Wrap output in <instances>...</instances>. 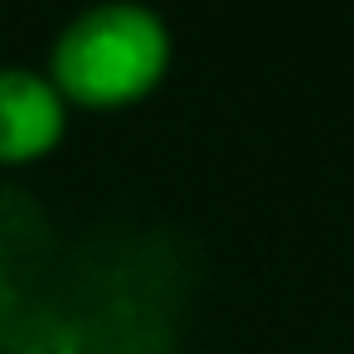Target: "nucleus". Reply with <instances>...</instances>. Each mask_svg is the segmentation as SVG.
<instances>
[{
  "label": "nucleus",
  "mask_w": 354,
  "mask_h": 354,
  "mask_svg": "<svg viewBox=\"0 0 354 354\" xmlns=\"http://www.w3.org/2000/svg\"><path fill=\"white\" fill-rule=\"evenodd\" d=\"M68 102L49 73L6 64L0 68V165H25L59 146Z\"/></svg>",
  "instance_id": "f03ea898"
},
{
  "label": "nucleus",
  "mask_w": 354,
  "mask_h": 354,
  "mask_svg": "<svg viewBox=\"0 0 354 354\" xmlns=\"http://www.w3.org/2000/svg\"><path fill=\"white\" fill-rule=\"evenodd\" d=\"M170 68V30L136 0H102L78 10L49 54V78L64 102L122 107L146 97Z\"/></svg>",
  "instance_id": "f257e3e1"
}]
</instances>
